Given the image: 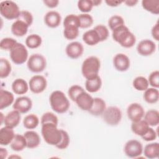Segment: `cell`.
Wrapping results in <instances>:
<instances>
[{"label": "cell", "mask_w": 159, "mask_h": 159, "mask_svg": "<svg viewBox=\"0 0 159 159\" xmlns=\"http://www.w3.org/2000/svg\"><path fill=\"white\" fill-rule=\"evenodd\" d=\"M15 134L12 128L7 126L2 127L0 130V144L1 145H7L11 143Z\"/></svg>", "instance_id": "obj_20"}, {"label": "cell", "mask_w": 159, "mask_h": 159, "mask_svg": "<svg viewBox=\"0 0 159 159\" xmlns=\"http://www.w3.org/2000/svg\"><path fill=\"white\" fill-rule=\"evenodd\" d=\"M61 139L60 142L58 143V144H57L55 147L58 149L63 150V149H66L68 147L70 140V137L68 134L65 130L61 129Z\"/></svg>", "instance_id": "obj_43"}, {"label": "cell", "mask_w": 159, "mask_h": 159, "mask_svg": "<svg viewBox=\"0 0 159 159\" xmlns=\"http://www.w3.org/2000/svg\"><path fill=\"white\" fill-rule=\"evenodd\" d=\"M106 108L105 101L100 98H95L93 99V103L88 112L95 116H99L103 114Z\"/></svg>", "instance_id": "obj_21"}, {"label": "cell", "mask_w": 159, "mask_h": 159, "mask_svg": "<svg viewBox=\"0 0 159 159\" xmlns=\"http://www.w3.org/2000/svg\"><path fill=\"white\" fill-rule=\"evenodd\" d=\"M42 42V37L37 34H30L25 39L26 46L31 49L39 47Z\"/></svg>", "instance_id": "obj_34"}, {"label": "cell", "mask_w": 159, "mask_h": 159, "mask_svg": "<svg viewBox=\"0 0 159 159\" xmlns=\"http://www.w3.org/2000/svg\"><path fill=\"white\" fill-rule=\"evenodd\" d=\"M105 2L108 6L111 7L118 6L119 5L121 4L123 2V1H114V0H107Z\"/></svg>", "instance_id": "obj_52"}, {"label": "cell", "mask_w": 159, "mask_h": 159, "mask_svg": "<svg viewBox=\"0 0 159 159\" xmlns=\"http://www.w3.org/2000/svg\"><path fill=\"white\" fill-rule=\"evenodd\" d=\"M143 8L148 12L153 14H159V1L158 0H143L142 1Z\"/></svg>", "instance_id": "obj_32"}, {"label": "cell", "mask_w": 159, "mask_h": 159, "mask_svg": "<svg viewBox=\"0 0 159 159\" xmlns=\"http://www.w3.org/2000/svg\"><path fill=\"white\" fill-rule=\"evenodd\" d=\"M93 99L94 98L84 91L77 96L75 102L81 109L88 111L93 105Z\"/></svg>", "instance_id": "obj_15"}, {"label": "cell", "mask_w": 159, "mask_h": 159, "mask_svg": "<svg viewBox=\"0 0 159 159\" xmlns=\"http://www.w3.org/2000/svg\"><path fill=\"white\" fill-rule=\"evenodd\" d=\"M128 118L132 122H137L142 119L145 114L143 107L139 103L134 102L130 104L127 109Z\"/></svg>", "instance_id": "obj_11"}, {"label": "cell", "mask_w": 159, "mask_h": 159, "mask_svg": "<svg viewBox=\"0 0 159 159\" xmlns=\"http://www.w3.org/2000/svg\"><path fill=\"white\" fill-rule=\"evenodd\" d=\"M123 25H124V20L120 16L114 15L111 17L108 20V25L112 30Z\"/></svg>", "instance_id": "obj_39"}, {"label": "cell", "mask_w": 159, "mask_h": 159, "mask_svg": "<svg viewBox=\"0 0 159 159\" xmlns=\"http://www.w3.org/2000/svg\"><path fill=\"white\" fill-rule=\"evenodd\" d=\"M11 148L16 152H20L27 147V142L24 135L16 134L12 141L10 143Z\"/></svg>", "instance_id": "obj_27"}, {"label": "cell", "mask_w": 159, "mask_h": 159, "mask_svg": "<svg viewBox=\"0 0 159 159\" xmlns=\"http://www.w3.org/2000/svg\"><path fill=\"white\" fill-rule=\"evenodd\" d=\"M24 135L27 142V148H35L40 143V138L37 132L34 130L26 131Z\"/></svg>", "instance_id": "obj_19"}, {"label": "cell", "mask_w": 159, "mask_h": 159, "mask_svg": "<svg viewBox=\"0 0 159 159\" xmlns=\"http://www.w3.org/2000/svg\"><path fill=\"white\" fill-rule=\"evenodd\" d=\"M17 19L23 21L29 27L33 22V16L28 11H21Z\"/></svg>", "instance_id": "obj_47"}, {"label": "cell", "mask_w": 159, "mask_h": 159, "mask_svg": "<svg viewBox=\"0 0 159 159\" xmlns=\"http://www.w3.org/2000/svg\"><path fill=\"white\" fill-rule=\"evenodd\" d=\"M61 17L60 14L55 11L48 12L44 17V22L45 24L50 28H56L61 23Z\"/></svg>", "instance_id": "obj_17"}, {"label": "cell", "mask_w": 159, "mask_h": 159, "mask_svg": "<svg viewBox=\"0 0 159 159\" xmlns=\"http://www.w3.org/2000/svg\"><path fill=\"white\" fill-rule=\"evenodd\" d=\"M43 3L49 8H54L58 6L59 1L58 0H45Z\"/></svg>", "instance_id": "obj_51"}, {"label": "cell", "mask_w": 159, "mask_h": 159, "mask_svg": "<svg viewBox=\"0 0 159 159\" xmlns=\"http://www.w3.org/2000/svg\"><path fill=\"white\" fill-rule=\"evenodd\" d=\"M101 67L99 59L95 56L86 58L81 66V73L86 79L91 78L98 75Z\"/></svg>", "instance_id": "obj_4"}, {"label": "cell", "mask_w": 159, "mask_h": 159, "mask_svg": "<svg viewBox=\"0 0 159 159\" xmlns=\"http://www.w3.org/2000/svg\"><path fill=\"white\" fill-rule=\"evenodd\" d=\"M29 26L23 21L17 19L11 26L12 33L17 37H22L25 35L28 31Z\"/></svg>", "instance_id": "obj_23"}, {"label": "cell", "mask_w": 159, "mask_h": 159, "mask_svg": "<svg viewBox=\"0 0 159 159\" xmlns=\"http://www.w3.org/2000/svg\"><path fill=\"white\" fill-rule=\"evenodd\" d=\"M42 135L47 143L56 146L61 139V129L57 128V125L52 123L42 124Z\"/></svg>", "instance_id": "obj_3"}, {"label": "cell", "mask_w": 159, "mask_h": 159, "mask_svg": "<svg viewBox=\"0 0 159 159\" xmlns=\"http://www.w3.org/2000/svg\"><path fill=\"white\" fill-rule=\"evenodd\" d=\"M143 146L140 142L137 140L127 141L124 146V153L130 158H138L143 152Z\"/></svg>", "instance_id": "obj_9"}, {"label": "cell", "mask_w": 159, "mask_h": 159, "mask_svg": "<svg viewBox=\"0 0 159 159\" xmlns=\"http://www.w3.org/2000/svg\"><path fill=\"white\" fill-rule=\"evenodd\" d=\"M17 43V42L13 38H11V37L4 38L1 40L0 47L2 50H11Z\"/></svg>", "instance_id": "obj_41"}, {"label": "cell", "mask_w": 159, "mask_h": 159, "mask_svg": "<svg viewBox=\"0 0 159 159\" xmlns=\"http://www.w3.org/2000/svg\"><path fill=\"white\" fill-rule=\"evenodd\" d=\"M94 29L98 34L101 42L106 40L108 38L109 30L105 25H102V24H99V25H98L95 26L94 27Z\"/></svg>", "instance_id": "obj_46"}, {"label": "cell", "mask_w": 159, "mask_h": 159, "mask_svg": "<svg viewBox=\"0 0 159 159\" xmlns=\"http://www.w3.org/2000/svg\"><path fill=\"white\" fill-rule=\"evenodd\" d=\"M27 65L30 71L33 73H40L46 68V59L41 54H32L29 58Z\"/></svg>", "instance_id": "obj_8"}, {"label": "cell", "mask_w": 159, "mask_h": 159, "mask_svg": "<svg viewBox=\"0 0 159 159\" xmlns=\"http://www.w3.org/2000/svg\"><path fill=\"white\" fill-rule=\"evenodd\" d=\"M145 157L149 159L157 158L159 156V143L153 142L146 145L143 149Z\"/></svg>", "instance_id": "obj_24"}, {"label": "cell", "mask_w": 159, "mask_h": 159, "mask_svg": "<svg viewBox=\"0 0 159 159\" xmlns=\"http://www.w3.org/2000/svg\"><path fill=\"white\" fill-rule=\"evenodd\" d=\"M52 109L57 113L66 112L70 107V101L66 95L61 91L57 90L52 92L49 98Z\"/></svg>", "instance_id": "obj_2"}, {"label": "cell", "mask_w": 159, "mask_h": 159, "mask_svg": "<svg viewBox=\"0 0 159 159\" xmlns=\"http://www.w3.org/2000/svg\"><path fill=\"white\" fill-rule=\"evenodd\" d=\"M102 116L104 121L107 124L114 126L117 125L120 122L122 112L118 107L109 106L106 108Z\"/></svg>", "instance_id": "obj_7"}, {"label": "cell", "mask_w": 159, "mask_h": 159, "mask_svg": "<svg viewBox=\"0 0 159 159\" xmlns=\"http://www.w3.org/2000/svg\"><path fill=\"white\" fill-rule=\"evenodd\" d=\"M29 84L27 81L22 78L16 79L12 83V89L16 94H24L29 89Z\"/></svg>", "instance_id": "obj_25"}, {"label": "cell", "mask_w": 159, "mask_h": 159, "mask_svg": "<svg viewBox=\"0 0 159 159\" xmlns=\"http://www.w3.org/2000/svg\"><path fill=\"white\" fill-rule=\"evenodd\" d=\"M152 37L157 41L159 40V24L157 22L152 27L151 30Z\"/></svg>", "instance_id": "obj_50"}, {"label": "cell", "mask_w": 159, "mask_h": 159, "mask_svg": "<svg viewBox=\"0 0 159 159\" xmlns=\"http://www.w3.org/2000/svg\"><path fill=\"white\" fill-rule=\"evenodd\" d=\"M0 115H1V125L2 124V122H4V118H3V114L2 112L0 113Z\"/></svg>", "instance_id": "obj_56"}, {"label": "cell", "mask_w": 159, "mask_h": 159, "mask_svg": "<svg viewBox=\"0 0 159 159\" xmlns=\"http://www.w3.org/2000/svg\"><path fill=\"white\" fill-rule=\"evenodd\" d=\"M41 124L46 123H52L58 125V119L57 116L52 112H47L44 113L41 117Z\"/></svg>", "instance_id": "obj_40"}, {"label": "cell", "mask_w": 159, "mask_h": 159, "mask_svg": "<svg viewBox=\"0 0 159 159\" xmlns=\"http://www.w3.org/2000/svg\"><path fill=\"white\" fill-rule=\"evenodd\" d=\"M14 97L10 91L1 89L0 91V109L9 107L13 103Z\"/></svg>", "instance_id": "obj_28"}, {"label": "cell", "mask_w": 159, "mask_h": 159, "mask_svg": "<svg viewBox=\"0 0 159 159\" xmlns=\"http://www.w3.org/2000/svg\"><path fill=\"white\" fill-rule=\"evenodd\" d=\"M65 52L68 57L72 59H76L83 55L84 47L79 42H72L67 45Z\"/></svg>", "instance_id": "obj_16"}, {"label": "cell", "mask_w": 159, "mask_h": 159, "mask_svg": "<svg viewBox=\"0 0 159 159\" xmlns=\"http://www.w3.org/2000/svg\"><path fill=\"white\" fill-rule=\"evenodd\" d=\"M39 124V117L34 114L26 116L23 120L24 127L27 129H34L36 128Z\"/></svg>", "instance_id": "obj_33"}, {"label": "cell", "mask_w": 159, "mask_h": 159, "mask_svg": "<svg viewBox=\"0 0 159 159\" xmlns=\"http://www.w3.org/2000/svg\"><path fill=\"white\" fill-rule=\"evenodd\" d=\"M113 65L114 68L119 71H127L130 65L129 58L124 53H117L113 58Z\"/></svg>", "instance_id": "obj_14"}, {"label": "cell", "mask_w": 159, "mask_h": 159, "mask_svg": "<svg viewBox=\"0 0 159 159\" xmlns=\"http://www.w3.org/2000/svg\"><path fill=\"white\" fill-rule=\"evenodd\" d=\"M83 40L86 44L90 46L95 45L101 42L98 34L94 29L85 32L83 35Z\"/></svg>", "instance_id": "obj_26"}, {"label": "cell", "mask_w": 159, "mask_h": 159, "mask_svg": "<svg viewBox=\"0 0 159 159\" xmlns=\"http://www.w3.org/2000/svg\"><path fill=\"white\" fill-rule=\"evenodd\" d=\"M32 107V100L27 96H20L17 98L13 104V109L20 114L29 112Z\"/></svg>", "instance_id": "obj_12"}, {"label": "cell", "mask_w": 159, "mask_h": 159, "mask_svg": "<svg viewBox=\"0 0 159 159\" xmlns=\"http://www.w3.org/2000/svg\"><path fill=\"white\" fill-rule=\"evenodd\" d=\"M157 133L156 132V131L152 127H149L147 132L141 137L147 142H150L155 140L157 139Z\"/></svg>", "instance_id": "obj_49"}, {"label": "cell", "mask_w": 159, "mask_h": 159, "mask_svg": "<svg viewBox=\"0 0 159 159\" xmlns=\"http://www.w3.org/2000/svg\"><path fill=\"white\" fill-rule=\"evenodd\" d=\"M20 9L17 4L12 1H4L0 3V13L5 19L12 20L19 17Z\"/></svg>", "instance_id": "obj_5"}, {"label": "cell", "mask_w": 159, "mask_h": 159, "mask_svg": "<svg viewBox=\"0 0 159 159\" xmlns=\"http://www.w3.org/2000/svg\"><path fill=\"white\" fill-rule=\"evenodd\" d=\"M143 99L148 104H155L159 99V91L157 88H148L144 91Z\"/></svg>", "instance_id": "obj_30"}, {"label": "cell", "mask_w": 159, "mask_h": 159, "mask_svg": "<svg viewBox=\"0 0 159 159\" xmlns=\"http://www.w3.org/2000/svg\"><path fill=\"white\" fill-rule=\"evenodd\" d=\"M92 2H93V6H97L99 5L101 3L102 1H99V0H92Z\"/></svg>", "instance_id": "obj_55"}, {"label": "cell", "mask_w": 159, "mask_h": 159, "mask_svg": "<svg viewBox=\"0 0 159 159\" xmlns=\"http://www.w3.org/2000/svg\"><path fill=\"white\" fill-rule=\"evenodd\" d=\"M12 67L9 61L4 58L0 59V77L1 78H7L11 73Z\"/></svg>", "instance_id": "obj_37"}, {"label": "cell", "mask_w": 159, "mask_h": 159, "mask_svg": "<svg viewBox=\"0 0 159 159\" xmlns=\"http://www.w3.org/2000/svg\"><path fill=\"white\" fill-rule=\"evenodd\" d=\"M21 158V157L20 156H14V155H12V156H10L9 157V158Z\"/></svg>", "instance_id": "obj_57"}, {"label": "cell", "mask_w": 159, "mask_h": 159, "mask_svg": "<svg viewBox=\"0 0 159 159\" xmlns=\"http://www.w3.org/2000/svg\"><path fill=\"white\" fill-rule=\"evenodd\" d=\"M80 22V28L86 29L91 27L93 24V17L88 13H83L78 15Z\"/></svg>", "instance_id": "obj_38"}, {"label": "cell", "mask_w": 159, "mask_h": 159, "mask_svg": "<svg viewBox=\"0 0 159 159\" xmlns=\"http://www.w3.org/2000/svg\"><path fill=\"white\" fill-rule=\"evenodd\" d=\"M84 91V89L80 86L79 85H73L71 86L68 91V96H70V98L73 101H75L76 98H77V96L81 93L82 92Z\"/></svg>", "instance_id": "obj_45"}, {"label": "cell", "mask_w": 159, "mask_h": 159, "mask_svg": "<svg viewBox=\"0 0 159 159\" xmlns=\"http://www.w3.org/2000/svg\"><path fill=\"white\" fill-rule=\"evenodd\" d=\"M102 86V81L99 75L91 78L86 79L85 82V88L89 93H96L98 91Z\"/></svg>", "instance_id": "obj_22"}, {"label": "cell", "mask_w": 159, "mask_h": 159, "mask_svg": "<svg viewBox=\"0 0 159 159\" xmlns=\"http://www.w3.org/2000/svg\"><path fill=\"white\" fill-rule=\"evenodd\" d=\"M132 84L134 88L135 89L140 91L146 90L149 86L148 80L144 76H142L136 77L134 80Z\"/></svg>", "instance_id": "obj_35"}, {"label": "cell", "mask_w": 159, "mask_h": 159, "mask_svg": "<svg viewBox=\"0 0 159 159\" xmlns=\"http://www.w3.org/2000/svg\"><path fill=\"white\" fill-rule=\"evenodd\" d=\"M47 86V80L44 76L39 75L33 76L29 82L30 90L35 94L42 93L46 89Z\"/></svg>", "instance_id": "obj_10"}, {"label": "cell", "mask_w": 159, "mask_h": 159, "mask_svg": "<svg viewBox=\"0 0 159 159\" xmlns=\"http://www.w3.org/2000/svg\"><path fill=\"white\" fill-rule=\"evenodd\" d=\"M7 151L6 148H0V155H1V157L2 158V159H4L6 158H7Z\"/></svg>", "instance_id": "obj_53"}, {"label": "cell", "mask_w": 159, "mask_h": 159, "mask_svg": "<svg viewBox=\"0 0 159 159\" xmlns=\"http://www.w3.org/2000/svg\"><path fill=\"white\" fill-rule=\"evenodd\" d=\"M112 36L114 40L124 48H130L133 47L136 42L135 36L125 25L119 26L114 29L112 30Z\"/></svg>", "instance_id": "obj_1"}, {"label": "cell", "mask_w": 159, "mask_h": 159, "mask_svg": "<svg viewBox=\"0 0 159 159\" xmlns=\"http://www.w3.org/2000/svg\"><path fill=\"white\" fill-rule=\"evenodd\" d=\"M156 45L151 40L145 39L141 40L137 46V52L142 56H149L155 52Z\"/></svg>", "instance_id": "obj_13"}, {"label": "cell", "mask_w": 159, "mask_h": 159, "mask_svg": "<svg viewBox=\"0 0 159 159\" xmlns=\"http://www.w3.org/2000/svg\"><path fill=\"white\" fill-rule=\"evenodd\" d=\"M149 126H157L159 124V112L157 110H148L144 114L143 119Z\"/></svg>", "instance_id": "obj_31"}, {"label": "cell", "mask_w": 159, "mask_h": 159, "mask_svg": "<svg viewBox=\"0 0 159 159\" xmlns=\"http://www.w3.org/2000/svg\"><path fill=\"white\" fill-rule=\"evenodd\" d=\"M10 58L12 61L16 65L25 63L28 58V51L25 45L17 42L10 50Z\"/></svg>", "instance_id": "obj_6"}, {"label": "cell", "mask_w": 159, "mask_h": 159, "mask_svg": "<svg viewBox=\"0 0 159 159\" xmlns=\"http://www.w3.org/2000/svg\"><path fill=\"white\" fill-rule=\"evenodd\" d=\"M20 113L14 109L8 112L4 117V124L5 126L13 129L18 125L20 121Z\"/></svg>", "instance_id": "obj_18"}, {"label": "cell", "mask_w": 159, "mask_h": 159, "mask_svg": "<svg viewBox=\"0 0 159 159\" xmlns=\"http://www.w3.org/2000/svg\"><path fill=\"white\" fill-rule=\"evenodd\" d=\"M123 2H124L128 6H134L136 5V4L138 2V1H136V0H129V1H123Z\"/></svg>", "instance_id": "obj_54"}, {"label": "cell", "mask_w": 159, "mask_h": 159, "mask_svg": "<svg viewBox=\"0 0 159 159\" xmlns=\"http://www.w3.org/2000/svg\"><path fill=\"white\" fill-rule=\"evenodd\" d=\"M148 84L155 88H158L159 87V71L155 70L152 72L148 79Z\"/></svg>", "instance_id": "obj_48"}, {"label": "cell", "mask_w": 159, "mask_h": 159, "mask_svg": "<svg viewBox=\"0 0 159 159\" xmlns=\"http://www.w3.org/2000/svg\"><path fill=\"white\" fill-rule=\"evenodd\" d=\"M63 27V35L66 39L74 40L78 36L79 27L75 25H65Z\"/></svg>", "instance_id": "obj_36"}, {"label": "cell", "mask_w": 159, "mask_h": 159, "mask_svg": "<svg viewBox=\"0 0 159 159\" xmlns=\"http://www.w3.org/2000/svg\"><path fill=\"white\" fill-rule=\"evenodd\" d=\"M150 126L144 120H140L137 122H132L131 125L132 131L136 135L142 137L148 130Z\"/></svg>", "instance_id": "obj_29"}, {"label": "cell", "mask_w": 159, "mask_h": 159, "mask_svg": "<svg viewBox=\"0 0 159 159\" xmlns=\"http://www.w3.org/2000/svg\"><path fill=\"white\" fill-rule=\"evenodd\" d=\"M93 6L92 0H80L78 2V7L83 13L90 12Z\"/></svg>", "instance_id": "obj_42"}, {"label": "cell", "mask_w": 159, "mask_h": 159, "mask_svg": "<svg viewBox=\"0 0 159 159\" xmlns=\"http://www.w3.org/2000/svg\"><path fill=\"white\" fill-rule=\"evenodd\" d=\"M69 25H75L80 28V22L78 16L75 14H69L66 16L63 20V26Z\"/></svg>", "instance_id": "obj_44"}]
</instances>
